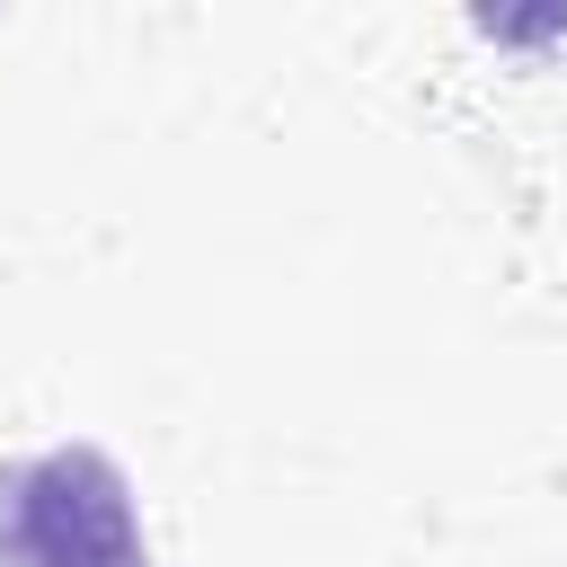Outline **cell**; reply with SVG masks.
Wrapping results in <instances>:
<instances>
[{
	"instance_id": "1",
	"label": "cell",
	"mask_w": 567,
	"mask_h": 567,
	"mask_svg": "<svg viewBox=\"0 0 567 567\" xmlns=\"http://www.w3.org/2000/svg\"><path fill=\"white\" fill-rule=\"evenodd\" d=\"M0 567H151L133 478L97 443L0 470Z\"/></svg>"
},
{
	"instance_id": "2",
	"label": "cell",
	"mask_w": 567,
	"mask_h": 567,
	"mask_svg": "<svg viewBox=\"0 0 567 567\" xmlns=\"http://www.w3.org/2000/svg\"><path fill=\"white\" fill-rule=\"evenodd\" d=\"M461 9H470V27H478L487 44H505V53H540V44L567 35V0H461Z\"/></svg>"
}]
</instances>
